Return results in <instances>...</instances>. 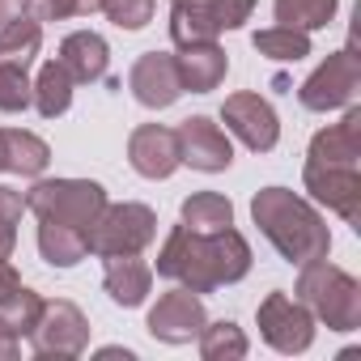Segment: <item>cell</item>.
Masks as SVG:
<instances>
[{
	"label": "cell",
	"instance_id": "cell-1",
	"mask_svg": "<svg viewBox=\"0 0 361 361\" xmlns=\"http://www.w3.org/2000/svg\"><path fill=\"white\" fill-rule=\"evenodd\" d=\"M251 272V247L247 238L226 226V230H188L174 226L157 251V276L183 285L192 293H213L221 285H234Z\"/></svg>",
	"mask_w": 361,
	"mask_h": 361
},
{
	"label": "cell",
	"instance_id": "cell-2",
	"mask_svg": "<svg viewBox=\"0 0 361 361\" xmlns=\"http://www.w3.org/2000/svg\"><path fill=\"white\" fill-rule=\"evenodd\" d=\"M251 221L276 247V255L289 259V264H298V268L306 259H319V255L331 251V230H327L323 213L310 200H302L298 192H289V188H264V192H255Z\"/></svg>",
	"mask_w": 361,
	"mask_h": 361
},
{
	"label": "cell",
	"instance_id": "cell-3",
	"mask_svg": "<svg viewBox=\"0 0 361 361\" xmlns=\"http://www.w3.org/2000/svg\"><path fill=\"white\" fill-rule=\"evenodd\" d=\"M298 302L327 323L331 331H357L361 327V285L344 268L327 264V255L306 259L298 276Z\"/></svg>",
	"mask_w": 361,
	"mask_h": 361
},
{
	"label": "cell",
	"instance_id": "cell-4",
	"mask_svg": "<svg viewBox=\"0 0 361 361\" xmlns=\"http://www.w3.org/2000/svg\"><path fill=\"white\" fill-rule=\"evenodd\" d=\"M102 209H106V188L94 178H39L26 192V213H35L39 221L77 226L85 234Z\"/></svg>",
	"mask_w": 361,
	"mask_h": 361
},
{
	"label": "cell",
	"instance_id": "cell-5",
	"mask_svg": "<svg viewBox=\"0 0 361 361\" xmlns=\"http://www.w3.org/2000/svg\"><path fill=\"white\" fill-rule=\"evenodd\" d=\"M251 13H255V0H174L170 39H174V47L217 43V35L251 22Z\"/></svg>",
	"mask_w": 361,
	"mask_h": 361
},
{
	"label": "cell",
	"instance_id": "cell-6",
	"mask_svg": "<svg viewBox=\"0 0 361 361\" xmlns=\"http://www.w3.org/2000/svg\"><path fill=\"white\" fill-rule=\"evenodd\" d=\"M90 251L94 255H140L157 238V213L149 204H106L90 226Z\"/></svg>",
	"mask_w": 361,
	"mask_h": 361
},
{
	"label": "cell",
	"instance_id": "cell-7",
	"mask_svg": "<svg viewBox=\"0 0 361 361\" xmlns=\"http://www.w3.org/2000/svg\"><path fill=\"white\" fill-rule=\"evenodd\" d=\"M357 90H361V60H357V47L348 43L344 51H331V56L302 81L298 102H302L306 111H323V115H327V111L353 106Z\"/></svg>",
	"mask_w": 361,
	"mask_h": 361
},
{
	"label": "cell",
	"instance_id": "cell-8",
	"mask_svg": "<svg viewBox=\"0 0 361 361\" xmlns=\"http://www.w3.org/2000/svg\"><path fill=\"white\" fill-rule=\"evenodd\" d=\"M26 340H30L35 357H81L90 348V319L81 314V306H73L64 298L43 302Z\"/></svg>",
	"mask_w": 361,
	"mask_h": 361
},
{
	"label": "cell",
	"instance_id": "cell-9",
	"mask_svg": "<svg viewBox=\"0 0 361 361\" xmlns=\"http://www.w3.org/2000/svg\"><path fill=\"white\" fill-rule=\"evenodd\" d=\"M306 192L331 209L340 221L357 226L361 221V166H340V161H306L302 166Z\"/></svg>",
	"mask_w": 361,
	"mask_h": 361
},
{
	"label": "cell",
	"instance_id": "cell-10",
	"mask_svg": "<svg viewBox=\"0 0 361 361\" xmlns=\"http://www.w3.org/2000/svg\"><path fill=\"white\" fill-rule=\"evenodd\" d=\"M255 319H259V336L276 348V353H306L310 344H314V314L298 302V298H289V293H268L264 302H259V310H255Z\"/></svg>",
	"mask_w": 361,
	"mask_h": 361
},
{
	"label": "cell",
	"instance_id": "cell-11",
	"mask_svg": "<svg viewBox=\"0 0 361 361\" xmlns=\"http://www.w3.org/2000/svg\"><path fill=\"white\" fill-rule=\"evenodd\" d=\"M221 123H226L251 153H268V149H276V140H281V119H276L272 102L259 98V94H251V90L230 94V98L221 102Z\"/></svg>",
	"mask_w": 361,
	"mask_h": 361
},
{
	"label": "cell",
	"instance_id": "cell-12",
	"mask_svg": "<svg viewBox=\"0 0 361 361\" xmlns=\"http://www.w3.org/2000/svg\"><path fill=\"white\" fill-rule=\"evenodd\" d=\"M204 323H209V314H204L200 293H192V289L178 285V289H170V293L157 298V306L149 310V323L145 327L161 344H192L204 331Z\"/></svg>",
	"mask_w": 361,
	"mask_h": 361
},
{
	"label": "cell",
	"instance_id": "cell-13",
	"mask_svg": "<svg viewBox=\"0 0 361 361\" xmlns=\"http://www.w3.org/2000/svg\"><path fill=\"white\" fill-rule=\"evenodd\" d=\"M174 136H178V157H183V166L204 170V174H221V170H230V161H234V145H230L226 128L213 123L209 115H192V119H183V123L174 128Z\"/></svg>",
	"mask_w": 361,
	"mask_h": 361
},
{
	"label": "cell",
	"instance_id": "cell-14",
	"mask_svg": "<svg viewBox=\"0 0 361 361\" xmlns=\"http://www.w3.org/2000/svg\"><path fill=\"white\" fill-rule=\"evenodd\" d=\"M128 161L140 178H170L183 157H178V136L166 123H140L128 136Z\"/></svg>",
	"mask_w": 361,
	"mask_h": 361
},
{
	"label": "cell",
	"instance_id": "cell-15",
	"mask_svg": "<svg viewBox=\"0 0 361 361\" xmlns=\"http://www.w3.org/2000/svg\"><path fill=\"white\" fill-rule=\"evenodd\" d=\"M128 90L140 106L149 111H166L178 102V94H183V85H178V73H174V56L166 51H145L132 73H128Z\"/></svg>",
	"mask_w": 361,
	"mask_h": 361
},
{
	"label": "cell",
	"instance_id": "cell-16",
	"mask_svg": "<svg viewBox=\"0 0 361 361\" xmlns=\"http://www.w3.org/2000/svg\"><path fill=\"white\" fill-rule=\"evenodd\" d=\"M174 73H178V85H183V90L209 94V90H217L226 81L230 56L217 43H188V47H178V56H174Z\"/></svg>",
	"mask_w": 361,
	"mask_h": 361
},
{
	"label": "cell",
	"instance_id": "cell-17",
	"mask_svg": "<svg viewBox=\"0 0 361 361\" xmlns=\"http://www.w3.org/2000/svg\"><path fill=\"white\" fill-rule=\"evenodd\" d=\"M306 161H340V166H361V106H344L340 123H327L323 132L310 136Z\"/></svg>",
	"mask_w": 361,
	"mask_h": 361
},
{
	"label": "cell",
	"instance_id": "cell-18",
	"mask_svg": "<svg viewBox=\"0 0 361 361\" xmlns=\"http://www.w3.org/2000/svg\"><path fill=\"white\" fill-rule=\"evenodd\" d=\"M102 289L111 293L115 306L132 310L149 298L153 289V268L140 259V255H106V268H102Z\"/></svg>",
	"mask_w": 361,
	"mask_h": 361
},
{
	"label": "cell",
	"instance_id": "cell-19",
	"mask_svg": "<svg viewBox=\"0 0 361 361\" xmlns=\"http://www.w3.org/2000/svg\"><path fill=\"white\" fill-rule=\"evenodd\" d=\"M60 64L68 68V77L77 85H90V81H102L106 77V64H111V47L102 35L94 30H73L64 43H60Z\"/></svg>",
	"mask_w": 361,
	"mask_h": 361
},
{
	"label": "cell",
	"instance_id": "cell-20",
	"mask_svg": "<svg viewBox=\"0 0 361 361\" xmlns=\"http://www.w3.org/2000/svg\"><path fill=\"white\" fill-rule=\"evenodd\" d=\"M39 306H43V298L22 285V276L9 259H0V323L18 336H30V327L39 319Z\"/></svg>",
	"mask_w": 361,
	"mask_h": 361
},
{
	"label": "cell",
	"instance_id": "cell-21",
	"mask_svg": "<svg viewBox=\"0 0 361 361\" xmlns=\"http://www.w3.org/2000/svg\"><path fill=\"white\" fill-rule=\"evenodd\" d=\"M0 140H5V170L22 174V178H39L51 161V149L43 136L26 132V128H0Z\"/></svg>",
	"mask_w": 361,
	"mask_h": 361
},
{
	"label": "cell",
	"instance_id": "cell-22",
	"mask_svg": "<svg viewBox=\"0 0 361 361\" xmlns=\"http://www.w3.org/2000/svg\"><path fill=\"white\" fill-rule=\"evenodd\" d=\"M39 255L51 268H77L90 255V238L77 226H60V221H39Z\"/></svg>",
	"mask_w": 361,
	"mask_h": 361
},
{
	"label": "cell",
	"instance_id": "cell-23",
	"mask_svg": "<svg viewBox=\"0 0 361 361\" xmlns=\"http://www.w3.org/2000/svg\"><path fill=\"white\" fill-rule=\"evenodd\" d=\"M73 77H68V68L60 64V60H47L43 68H39V77H35V111L43 115V119H60L68 106H73Z\"/></svg>",
	"mask_w": 361,
	"mask_h": 361
},
{
	"label": "cell",
	"instance_id": "cell-24",
	"mask_svg": "<svg viewBox=\"0 0 361 361\" xmlns=\"http://www.w3.org/2000/svg\"><path fill=\"white\" fill-rule=\"evenodd\" d=\"M39 47H43V26L35 18H22V22L0 26V64L30 68L39 60Z\"/></svg>",
	"mask_w": 361,
	"mask_h": 361
},
{
	"label": "cell",
	"instance_id": "cell-25",
	"mask_svg": "<svg viewBox=\"0 0 361 361\" xmlns=\"http://www.w3.org/2000/svg\"><path fill=\"white\" fill-rule=\"evenodd\" d=\"M183 226L200 230V234L226 230V226H234V204L221 192H196V196L183 200Z\"/></svg>",
	"mask_w": 361,
	"mask_h": 361
},
{
	"label": "cell",
	"instance_id": "cell-26",
	"mask_svg": "<svg viewBox=\"0 0 361 361\" xmlns=\"http://www.w3.org/2000/svg\"><path fill=\"white\" fill-rule=\"evenodd\" d=\"M251 43H255L259 56H268V60H276V64H298V60L310 56V35H306V30H293V26H268V30H259Z\"/></svg>",
	"mask_w": 361,
	"mask_h": 361
},
{
	"label": "cell",
	"instance_id": "cell-27",
	"mask_svg": "<svg viewBox=\"0 0 361 361\" xmlns=\"http://www.w3.org/2000/svg\"><path fill=\"white\" fill-rule=\"evenodd\" d=\"M340 9V0H276L272 13H276V26H293V30H323Z\"/></svg>",
	"mask_w": 361,
	"mask_h": 361
},
{
	"label": "cell",
	"instance_id": "cell-28",
	"mask_svg": "<svg viewBox=\"0 0 361 361\" xmlns=\"http://www.w3.org/2000/svg\"><path fill=\"white\" fill-rule=\"evenodd\" d=\"M196 340H200V357H204V361H243L247 348H251L247 336H243V327L230 323V319L204 323V331H200Z\"/></svg>",
	"mask_w": 361,
	"mask_h": 361
},
{
	"label": "cell",
	"instance_id": "cell-29",
	"mask_svg": "<svg viewBox=\"0 0 361 361\" xmlns=\"http://www.w3.org/2000/svg\"><path fill=\"white\" fill-rule=\"evenodd\" d=\"M26 213V196L18 188H5L0 183V259H9L13 247H18V221Z\"/></svg>",
	"mask_w": 361,
	"mask_h": 361
},
{
	"label": "cell",
	"instance_id": "cell-30",
	"mask_svg": "<svg viewBox=\"0 0 361 361\" xmlns=\"http://www.w3.org/2000/svg\"><path fill=\"white\" fill-rule=\"evenodd\" d=\"M35 102V81L18 64H0V111H26Z\"/></svg>",
	"mask_w": 361,
	"mask_h": 361
},
{
	"label": "cell",
	"instance_id": "cell-31",
	"mask_svg": "<svg viewBox=\"0 0 361 361\" xmlns=\"http://www.w3.org/2000/svg\"><path fill=\"white\" fill-rule=\"evenodd\" d=\"M106 0H30V18L35 22H64V18H90L102 13Z\"/></svg>",
	"mask_w": 361,
	"mask_h": 361
},
{
	"label": "cell",
	"instance_id": "cell-32",
	"mask_svg": "<svg viewBox=\"0 0 361 361\" xmlns=\"http://www.w3.org/2000/svg\"><path fill=\"white\" fill-rule=\"evenodd\" d=\"M153 9H157V0H106L102 5V13L119 30H145L153 22Z\"/></svg>",
	"mask_w": 361,
	"mask_h": 361
},
{
	"label": "cell",
	"instance_id": "cell-33",
	"mask_svg": "<svg viewBox=\"0 0 361 361\" xmlns=\"http://www.w3.org/2000/svg\"><path fill=\"white\" fill-rule=\"evenodd\" d=\"M30 18V0H0V26Z\"/></svg>",
	"mask_w": 361,
	"mask_h": 361
},
{
	"label": "cell",
	"instance_id": "cell-34",
	"mask_svg": "<svg viewBox=\"0 0 361 361\" xmlns=\"http://www.w3.org/2000/svg\"><path fill=\"white\" fill-rule=\"evenodd\" d=\"M18 348H22V336H18V331H9L5 323H0V361L18 357Z\"/></svg>",
	"mask_w": 361,
	"mask_h": 361
},
{
	"label": "cell",
	"instance_id": "cell-35",
	"mask_svg": "<svg viewBox=\"0 0 361 361\" xmlns=\"http://www.w3.org/2000/svg\"><path fill=\"white\" fill-rule=\"evenodd\" d=\"M98 357H123V361H132V348H98Z\"/></svg>",
	"mask_w": 361,
	"mask_h": 361
},
{
	"label": "cell",
	"instance_id": "cell-36",
	"mask_svg": "<svg viewBox=\"0 0 361 361\" xmlns=\"http://www.w3.org/2000/svg\"><path fill=\"white\" fill-rule=\"evenodd\" d=\"M0 170H5V140H0Z\"/></svg>",
	"mask_w": 361,
	"mask_h": 361
}]
</instances>
